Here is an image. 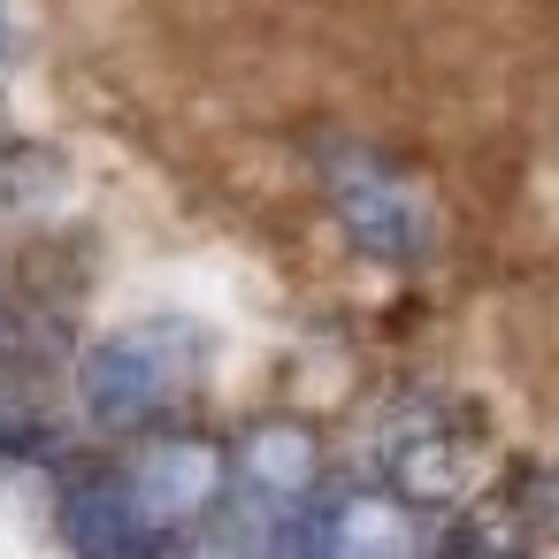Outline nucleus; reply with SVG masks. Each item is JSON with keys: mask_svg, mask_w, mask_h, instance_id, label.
<instances>
[{"mask_svg": "<svg viewBox=\"0 0 559 559\" xmlns=\"http://www.w3.org/2000/svg\"><path fill=\"white\" fill-rule=\"evenodd\" d=\"M314 185L330 223L345 230V246L376 269H421L444 246V215L421 169H406L399 154L368 146V139H322L314 146Z\"/></svg>", "mask_w": 559, "mask_h": 559, "instance_id": "obj_1", "label": "nucleus"}, {"mask_svg": "<svg viewBox=\"0 0 559 559\" xmlns=\"http://www.w3.org/2000/svg\"><path fill=\"white\" fill-rule=\"evenodd\" d=\"M207 376V337L185 322V314H146L131 330H108L85 345L78 360V406L116 429V437H139V429H162L192 406Z\"/></svg>", "mask_w": 559, "mask_h": 559, "instance_id": "obj_2", "label": "nucleus"}, {"mask_svg": "<svg viewBox=\"0 0 559 559\" xmlns=\"http://www.w3.org/2000/svg\"><path fill=\"white\" fill-rule=\"evenodd\" d=\"M483 414L452 391H414L368 429V475L406 513H452L483 475Z\"/></svg>", "mask_w": 559, "mask_h": 559, "instance_id": "obj_3", "label": "nucleus"}, {"mask_svg": "<svg viewBox=\"0 0 559 559\" xmlns=\"http://www.w3.org/2000/svg\"><path fill=\"white\" fill-rule=\"evenodd\" d=\"M139 437H146V429H139ZM116 475L131 483V498L146 506V521H154V528L192 536V528L215 513L223 483H230V444L192 437V429H177V437H146Z\"/></svg>", "mask_w": 559, "mask_h": 559, "instance_id": "obj_4", "label": "nucleus"}, {"mask_svg": "<svg viewBox=\"0 0 559 559\" xmlns=\"http://www.w3.org/2000/svg\"><path fill=\"white\" fill-rule=\"evenodd\" d=\"M544 528H551V475L521 460L490 490H467L452 506L444 551H528V544H544Z\"/></svg>", "mask_w": 559, "mask_h": 559, "instance_id": "obj_5", "label": "nucleus"}, {"mask_svg": "<svg viewBox=\"0 0 559 559\" xmlns=\"http://www.w3.org/2000/svg\"><path fill=\"white\" fill-rule=\"evenodd\" d=\"M62 544L85 551V559H146V551H169L177 536L146 521V506L131 498L123 475H100V483H70L62 490V513H55Z\"/></svg>", "mask_w": 559, "mask_h": 559, "instance_id": "obj_6", "label": "nucleus"}, {"mask_svg": "<svg viewBox=\"0 0 559 559\" xmlns=\"http://www.w3.org/2000/svg\"><path fill=\"white\" fill-rule=\"evenodd\" d=\"M322 475V444L299 421H261L230 444V490H253L269 506H299Z\"/></svg>", "mask_w": 559, "mask_h": 559, "instance_id": "obj_7", "label": "nucleus"}, {"mask_svg": "<svg viewBox=\"0 0 559 559\" xmlns=\"http://www.w3.org/2000/svg\"><path fill=\"white\" fill-rule=\"evenodd\" d=\"M0 55H9V0H0Z\"/></svg>", "mask_w": 559, "mask_h": 559, "instance_id": "obj_8", "label": "nucleus"}]
</instances>
